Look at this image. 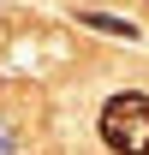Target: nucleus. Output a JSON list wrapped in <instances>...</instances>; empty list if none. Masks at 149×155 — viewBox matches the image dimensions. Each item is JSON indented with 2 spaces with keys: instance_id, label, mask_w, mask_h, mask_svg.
<instances>
[{
  "instance_id": "nucleus-2",
  "label": "nucleus",
  "mask_w": 149,
  "mask_h": 155,
  "mask_svg": "<svg viewBox=\"0 0 149 155\" xmlns=\"http://www.w3.org/2000/svg\"><path fill=\"white\" fill-rule=\"evenodd\" d=\"M0 155H18V137H12V125L0 119Z\"/></svg>"
},
{
  "instance_id": "nucleus-1",
  "label": "nucleus",
  "mask_w": 149,
  "mask_h": 155,
  "mask_svg": "<svg viewBox=\"0 0 149 155\" xmlns=\"http://www.w3.org/2000/svg\"><path fill=\"white\" fill-rule=\"evenodd\" d=\"M101 143L113 155H149V96L125 90L101 107Z\"/></svg>"
}]
</instances>
